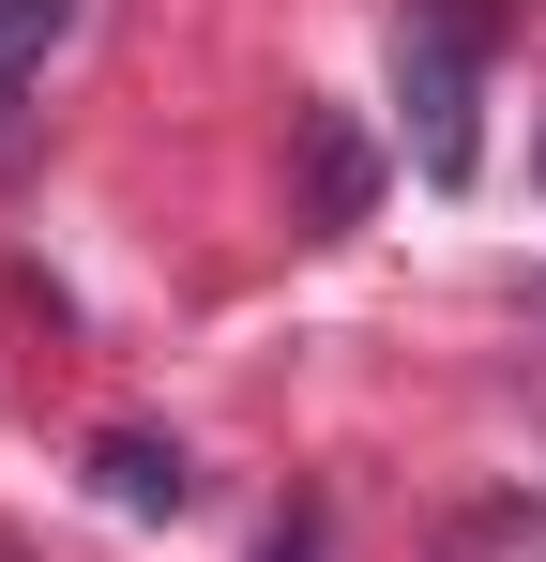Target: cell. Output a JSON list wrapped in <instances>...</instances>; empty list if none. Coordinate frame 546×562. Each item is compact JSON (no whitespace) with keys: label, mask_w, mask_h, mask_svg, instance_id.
<instances>
[{"label":"cell","mask_w":546,"mask_h":562,"mask_svg":"<svg viewBox=\"0 0 546 562\" xmlns=\"http://www.w3.org/2000/svg\"><path fill=\"white\" fill-rule=\"evenodd\" d=\"M91 502H106V517H182L197 471H182V441H152V426H106V441H91Z\"/></svg>","instance_id":"obj_2"},{"label":"cell","mask_w":546,"mask_h":562,"mask_svg":"<svg viewBox=\"0 0 546 562\" xmlns=\"http://www.w3.org/2000/svg\"><path fill=\"white\" fill-rule=\"evenodd\" d=\"M486 31H501V0H395V137H410V168L425 183H470L486 168Z\"/></svg>","instance_id":"obj_1"},{"label":"cell","mask_w":546,"mask_h":562,"mask_svg":"<svg viewBox=\"0 0 546 562\" xmlns=\"http://www.w3.org/2000/svg\"><path fill=\"white\" fill-rule=\"evenodd\" d=\"M259 562H319V517H273V548Z\"/></svg>","instance_id":"obj_5"},{"label":"cell","mask_w":546,"mask_h":562,"mask_svg":"<svg viewBox=\"0 0 546 562\" xmlns=\"http://www.w3.org/2000/svg\"><path fill=\"white\" fill-rule=\"evenodd\" d=\"M61 31H77V0H0V106L46 77V46H61Z\"/></svg>","instance_id":"obj_4"},{"label":"cell","mask_w":546,"mask_h":562,"mask_svg":"<svg viewBox=\"0 0 546 562\" xmlns=\"http://www.w3.org/2000/svg\"><path fill=\"white\" fill-rule=\"evenodd\" d=\"M364 198H379V153L334 106H304V228H364Z\"/></svg>","instance_id":"obj_3"}]
</instances>
